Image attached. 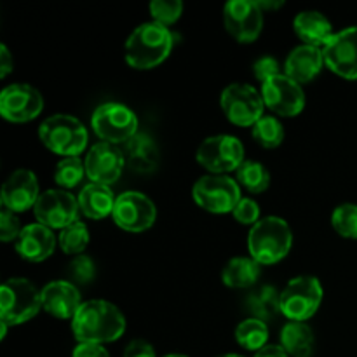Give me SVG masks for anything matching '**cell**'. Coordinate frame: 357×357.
Instances as JSON below:
<instances>
[{"label": "cell", "instance_id": "6da1fadb", "mask_svg": "<svg viewBox=\"0 0 357 357\" xmlns=\"http://www.w3.org/2000/svg\"><path fill=\"white\" fill-rule=\"evenodd\" d=\"M72 331L79 344L103 345L124 335L126 317L107 300H87L72 319Z\"/></svg>", "mask_w": 357, "mask_h": 357}, {"label": "cell", "instance_id": "7a4b0ae2", "mask_svg": "<svg viewBox=\"0 0 357 357\" xmlns=\"http://www.w3.org/2000/svg\"><path fill=\"white\" fill-rule=\"evenodd\" d=\"M174 45V35L167 26L149 21L131 31L126 40V61L138 70H149L166 61Z\"/></svg>", "mask_w": 357, "mask_h": 357}, {"label": "cell", "instance_id": "3957f363", "mask_svg": "<svg viewBox=\"0 0 357 357\" xmlns=\"http://www.w3.org/2000/svg\"><path fill=\"white\" fill-rule=\"evenodd\" d=\"M291 246V227L279 216H265L248 234V250L260 265L278 264L288 257Z\"/></svg>", "mask_w": 357, "mask_h": 357}, {"label": "cell", "instance_id": "277c9868", "mask_svg": "<svg viewBox=\"0 0 357 357\" xmlns=\"http://www.w3.org/2000/svg\"><path fill=\"white\" fill-rule=\"evenodd\" d=\"M38 138L51 152L65 157H79L87 146V129L79 119L56 114L45 119L38 128Z\"/></svg>", "mask_w": 357, "mask_h": 357}, {"label": "cell", "instance_id": "5b68a950", "mask_svg": "<svg viewBox=\"0 0 357 357\" xmlns=\"http://www.w3.org/2000/svg\"><path fill=\"white\" fill-rule=\"evenodd\" d=\"M40 309L42 291L28 279H7L0 288V321L9 326L28 323Z\"/></svg>", "mask_w": 357, "mask_h": 357}, {"label": "cell", "instance_id": "8992f818", "mask_svg": "<svg viewBox=\"0 0 357 357\" xmlns=\"http://www.w3.org/2000/svg\"><path fill=\"white\" fill-rule=\"evenodd\" d=\"M195 204L213 215L234 213L236 206L243 199L237 180L227 174H208L195 181L192 188Z\"/></svg>", "mask_w": 357, "mask_h": 357}, {"label": "cell", "instance_id": "52a82bcc", "mask_svg": "<svg viewBox=\"0 0 357 357\" xmlns=\"http://www.w3.org/2000/svg\"><path fill=\"white\" fill-rule=\"evenodd\" d=\"M323 303V286L314 275H298L281 291V314L289 321L305 323Z\"/></svg>", "mask_w": 357, "mask_h": 357}, {"label": "cell", "instance_id": "ba28073f", "mask_svg": "<svg viewBox=\"0 0 357 357\" xmlns=\"http://www.w3.org/2000/svg\"><path fill=\"white\" fill-rule=\"evenodd\" d=\"M93 131L98 138L112 145H124L138 135V117L129 107L115 101L100 105L91 119Z\"/></svg>", "mask_w": 357, "mask_h": 357}, {"label": "cell", "instance_id": "9c48e42d", "mask_svg": "<svg viewBox=\"0 0 357 357\" xmlns=\"http://www.w3.org/2000/svg\"><path fill=\"white\" fill-rule=\"evenodd\" d=\"M195 159L211 174H227L244 162V145L232 135L209 136L199 145Z\"/></svg>", "mask_w": 357, "mask_h": 357}, {"label": "cell", "instance_id": "30bf717a", "mask_svg": "<svg viewBox=\"0 0 357 357\" xmlns=\"http://www.w3.org/2000/svg\"><path fill=\"white\" fill-rule=\"evenodd\" d=\"M223 114L232 124L241 128H253L264 117V98L260 91L248 84H230L220 96Z\"/></svg>", "mask_w": 357, "mask_h": 357}, {"label": "cell", "instance_id": "8fae6325", "mask_svg": "<svg viewBox=\"0 0 357 357\" xmlns=\"http://www.w3.org/2000/svg\"><path fill=\"white\" fill-rule=\"evenodd\" d=\"M35 218L38 223L54 229H66L72 223L79 222V201L63 188H52V190L42 192L37 204L33 208Z\"/></svg>", "mask_w": 357, "mask_h": 357}, {"label": "cell", "instance_id": "7c38bea8", "mask_svg": "<svg viewBox=\"0 0 357 357\" xmlns=\"http://www.w3.org/2000/svg\"><path fill=\"white\" fill-rule=\"evenodd\" d=\"M112 216L126 232H145L155 223L157 208L152 199L145 194L129 190L117 195Z\"/></svg>", "mask_w": 357, "mask_h": 357}, {"label": "cell", "instance_id": "4fadbf2b", "mask_svg": "<svg viewBox=\"0 0 357 357\" xmlns=\"http://www.w3.org/2000/svg\"><path fill=\"white\" fill-rule=\"evenodd\" d=\"M223 23L227 31L241 44H251L264 30V10L258 2L230 0L223 7Z\"/></svg>", "mask_w": 357, "mask_h": 357}, {"label": "cell", "instance_id": "5bb4252c", "mask_svg": "<svg viewBox=\"0 0 357 357\" xmlns=\"http://www.w3.org/2000/svg\"><path fill=\"white\" fill-rule=\"evenodd\" d=\"M260 93L265 107L281 117H295L305 107V93L302 84L289 79L286 73H279L261 84Z\"/></svg>", "mask_w": 357, "mask_h": 357}, {"label": "cell", "instance_id": "9a60e30c", "mask_svg": "<svg viewBox=\"0 0 357 357\" xmlns=\"http://www.w3.org/2000/svg\"><path fill=\"white\" fill-rule=\"evenodd\" d=\"M44 110V98L30 84H10L0 93V114L10 122L33 121Z\"/></svg>", "mask_w": 357, "mask_h": 357}, {"label": "cell", "instance_id": "2e32d148", "mask_svg": "<svg viewBox=\"0 0 357 357\" xmlns=\"http://www.w3.org/2000/svg\"><path fill=\"white\" fill-rule=\"evenodd\" d=\"M324 65L344 79H357V26L333 33L323 47Z\"/></svg>", "mask_w": 357, "mask_h": 357}, {"label": "cell", "instance_id": "e0dca14e", "mask_svg": "<svg viewBox=\"0 0 357 357\" xmlns=\"http://www.w3.org/2000/svg\"><path fill=\"white\" fill-rule=\"evenodd\" d=\"M84 162H86V174L91 183L107 185V187L121 178L126 166L121 146L107 142H100L91 146Z\"/></svg>", "mask_w": 357, "mask_h": 357}, {"label": "cell", "instance_id": "ac0fdd59", "mask_svg": "<svg viewBox=\"0 0 357 357\" xmlns=\"http://www.w3.org/2000/svg\"><path fill=\"white\" fill-rule=\"evenodd\" d=\"M2 206L13 213H23L26 209L35 208L40 190L38 180L33 171L16 169L9 174L2 187Z\"/></svg>", "mask_w": 357, "mask_h": 357}, {"label": "cell", "instance_id": "d6986e66", "mask_svg": "<svg viewBox=\"0 0 357 357\" xmlns=\"http://www.w3.org/2000/svg\"><path fill=\"white\" fill-rule=\"evenodd\" d=\"M80 305V293L72 282L52 281L42 289V309L58 319H73Z\"/></svg>", "mask_w": 357, "mask_h": 357}, {"label": "cell", "instance_id": "ffe728a7", "mask_svg": "<svg viewBox=\"0 0 357 357\" xmlns=\"http://www.w3.org/2000/svg\"><path fill=\"white\" fill-rule=\"evenodd\" d=\"M56 248V237L49 227L42 223H31L23 227L16 241V251L23 260L38 261L47 260Z\"/></svg>", "mask_w": 357, "mask_h": 357}, {"label": "cell", "instance_id": "44dd1931", "mask_svg": "<svg viewBox=\"0 0 357 357\" xmlns=\"http://www.w3.org/2000/svg\"><path fill=\"white\" fill-rule=\"evenodd\" d=\"M324 66L323 49L314 45H298L284 61V73L298 84L312 82Z\"/></svg>", "mask_w": 357, "mask_h": 357}, {"label": "cell", "instance_id": "7402d4cb", "mask_svg": "<svg viewBox=\"0 0 357 357\" xmlns=\"http://www.w3.org/2000/svg\"><path fill=\"white\" fill-rule=\"evenodd\" d=\"M122 153H124L129 169H132L135 173H153L159 167L160 150L153 138H150L145 132H138L128 143H124Z\"/></svg>", "mask_w": 357, "mask_h": 357}, {"label": "cell", "instance_id": "603a6c76", "mask_svg": "<svg viewBox=\"0 0 357 357\" xmlns=\"http://www.w3.org/2000/svg\"><path fill=\"white\" fill-rule=\"evenodd\" d=\"M295 33L305 45L323 49L326 42L333 37V26L330 20L319 10H302L293 21Z\"/></svg>", "mask_w": 357, "mask_h": 357}, {"label": "cell", "instance_id": "cb8c5ba5", "mask_svg": "<svg viewBox=\"0 0 357 357\" xmlns=\"http://www.w3.org/2000/svg\"><path fill=\"white\" fill-rule=\"evenodd\" d=\"M77 201H79L80 213H84L87 218L103 220L114 213L117 197H114V192L107 185L89 183L80 190Z\"/></svg>", "mask_w": 357, "mask_h": 357}, {"label": "cell", "instance_id": "d4e9b609", "mask_svg": "<svg viewBox=\"0 0 357 357\" xmlns=\"http://www.w3.org/2000/svg\"><path fill=\"white\" fill-rule=\"evenodd\" d=\"M281 345L293 357H310L316 347V337L307 323L289 321L281 330Z\"/></svg>", "mask_w": 357, "mask_h": 357}, {"label": "cell", "instance_id": "484cf974", "mask_svg": "<svg viewBox=\"0 0 357 357\" xmlns=\"http://www.w3.org/2000/svg\"><path fill=\"white\" fill-rule=\"evenodd\" d=\"M260 264L253 258L237 257L232 258L225 265L222 272V281L229 288L234 289H246L251 288L260 278Z\"/></svg>", "mask_w": 357, "mask_h": 357}, {"label": "cell", "instance_id": "4316f807", "mask_svg": "<svg viewBox=\"0 0 357 357\" xmlns=\"http://www.w3.org/2000/svg\"><path fill=\"white\" fill-rule=\"evenodd\" d=\"M246 309L255 319H260L264 323L274 321L281 314V293L271 284L261 286L248 296Z\"/></svg>", "mask_w": 357, "mask_h": 357}, {"label": "cell", "instance_id": "83f0119b", "mask_svg": "<svg viewBox=\"0 0 357 357\" xmlns=\"http://www.w3.org/2000/svg\"><path fill=\"white\" fill-rule=\"evenodd\" d=\"M236 340L246 351L258 352L267 345L268 340V326L267 323L260 319H244L239 326L236 328Z\"/></svg>", "mask_w": 357, "mask_h": 357}, {"label": "cell", "instance_id": "f1b7e54d", "mask_svg": "<svg viewBox=\"0 0 357 357\" xmlns=\"http://www.w3.org/2000/svg\"><path fill=\"white\" fill-rule=\"evenodd\" d=\"M236 174L237 183L243 185L250 194H261L271 185V173L264 164L257 160H244Z\"/></svg>", "mask_w": 357, "mask_h": 357}, {"label": "cell", "instance_id": "f546056e", "mask_svg": "<svg viewBox=\"0 0 357 357\" xmlns=\"http://www.w3.org/2000/svg\"><path fill=\"white\" fill-rule=\"evenodd\" d=\"M253 139L264 149H278L284 139V128L281 121L272 115H264L253 126Z\"/></svg>", "mask_w": 357, "mask_h": 357}, {"label": "cell", "instance_id": "4dcf8cb0", "mask_svg": "<svg viewBox=\"0 0 357 357\" xmlns=\"http://www.w3.org/2000/svg\"><path fill=\"white\" fill-rule=\"evenodd\" d=\"M86 174V162L80 157H65L58 162L54 171V180L63 190L79 187Z\"/></svg>", "mask_w": 357, "mask_h": 357}, {"label": "cell", "instance_id": "1f68e13d", "mask_svg": "<svg viewBox=\"0 0 357 357\" xmlns=\"http://www.w3.org/2000/svg\"><path fill=\"white\" fill-rule=\"evenodd\" d=\"M58 243L66 255L79 257L84 255L89 244V229L82 222H75L59 232Z\"/></svg>", "mask_w": 357, "mask_h": 357}, {"label": "cell", "instance_id": "d6a6232c", "mask_svg": "<svg viewBox=\"0 0 357 357\" xmlns=\"http://www.w3.org/2000/svg\"><path fill=\"white\" fill-rule=\"evenodd\" d=\"M331 225L338 236L345 239H357V204L345 202L335 208L331 215Z\"/></svg>", "mask_w": 357, "mask_h": 357}, {"label": "cell", "instance_id": "836d02e7", "mask_svg": "<svg viewBox=\"0 0 357 357\" xmlns=\"http://www.w3.org/2000/svg\"><path fill=\"white\" fill-rule=\"evenodd\" d=\"M153 21L162 26L176 23L183 14V3L180 0H153L149 6Z\"/></svg>", "mask_w": 357, "mask_h": 357}, {"label": "cell", "instance_id": "e575fe53", "mask_svg": "<svg viewBox=\"0 0 357 357\" xmlns=\"http://www.w3.org/2000/svg\"><path fill=\"white\" fill-rule=\"evenodd\" d=\"M70 274L80 284H87L94 279L96 275V265H94L93 258L87 257V255H79L72 260L70 264Z\"/></svg>", "mask_w": 357, "mask_h": 357}, {"label": "cell", "instance_id": "d590c367", "mask_svg": "<svg viewBox=\"0 0 357 357\" xmlns=\"http://www.w3.org/2000/svg\"><path fill=\"white\" fill-rule=\"evenodd\" d=\"M232 215H234V218H236L239 223H243V225L253 227L261 220L260 218V206H258L257 202L250 197L241 199L239 204L236 206V209H234Z\"/></svg>", "mask_w": 357, "mask_h": 357}, {"label": "cell", "instance_id": "8d00e7d4", "mask_svg": "<svg viewBox=\"0 0 357 357\" xmlns=\"http://www.w3.org/2000/svg\"><path fill=\"white\" fill-rule=\"evenodd\" d=\"M21 230L23 229L20 227V220H17L16 213L2 208V211H0V239L3 243H13V241L16 243Z\"/></svg>", "mask_w": 357, "mask_h": 357}, {"label": "cell", "instance_id": "74e56055", "mask_svg": "<svg viewBox=\"0 0 357 357\" xmlns=\"http://www.w3.org/2000/svg\"><path fill=\"white\" fill-rule=\"evenodd\" d=\"M253 73L255 77H257L258 80H260L261 84L267 82V80H271L272 77L279 75L281 72V65H279L278 59L274 58V56H261V58H258L257 61H255L253 65Z\"/></svg>", "mask_w": 357, "mask_h": 357}, {"label": "cell", "instance_id": "f35d334b", "mask_svg": "<svg viewBox=\"0 0 357 357\" xmlns=\"http://www.w3.org/2000/svg\"><path fill=\"white\" fill-rule=\"evenodd\" d=\"M122 357H157L155 349L145 340H132L131 344L126 347L124 356Z\"/></svg>", "mask_w": 357, "mask_h": 357}, {"label": "cell", "instance_id": "ab89813d", "mask_svg": "<svg viewBox=\"0 0 357 357\" xmlns=\"http://www.w3.org/2000/svg\"><path fill=\"white\" fill-rule=\"evenodd\" d=\"M72 357H110L107 349L98 344H79L73 349Z\"/></svg>", "mask_w": 357, "mask_h": 357}, {"label": "cell", "instance_id": "60d3db41", "mask_svg": "<svg viewBox=\"0 0 357 357\" xmlns=\"http://www.w3.org/2000/svg\"><path fill=\"white\" fill-rule=\"evenodd\" d=\"M13 68H14L13 56H10V51L7 49V45L2 44L0 45V77L6 79V77L13 72Z\"/></svg>", "mask_w": 357, "mask_h": 357}, {"label": "cell", "instance_id": "b9f144b4", "mask_svg": "<svg viewBox=\"0 0 357 357\" xmlns=\"http://www.w3.org/2000/svg\"><path fill=\"white\" fill-rule=\"evenodd\" d=\"M255 357H289L288 352L284 351V347L282 345H265L264 349H260V351L255 354Z\"/></svg>", "mask_w": 357, "mask_h": 357}, {"label": "cell", "instance_id": "7bdbcfd3", "mask_svg": "<svg viewBox=\"0 0 357 357\" xmlns=\"http://www.w3.org/2000/svg\"><path fill=\"white\" fill-rule=\"evenodd\" d=\"M258 6H260V9L264 10V13H267V10L279 9V7L284 6V2H268V0H260V2H258Z\"/></svg>", "mask_w": 357, "mask_h": 357}, {"label": "cell", "instance_id": "ee69618b", "mask_svg": "<svg viewBox=\"0 0 357 357\" xmlns=\"http://www.w3.org/2000/svg\"><path fill=\"white\" fill-rule=\"evenodd\" d=\"M218 357H244V356H239V354H223V356H218Z\"/></svg>", "mask_w": 357, "mask_h": 357}, {"label": "cell", "instance_id": "f6af8a7d", "mask_svg": "<svg viewBox=\"0 0 357 357\" xmlns=\"http://www.w3.org/2000/svg\"><path fill=\"white\" fill-rule=\"evenodd\" d=\"M164 357H188V356H183V354H169V356H164Z\"/></svg>", "mask_w": 357, "mask_h": 357}]
</instances>
